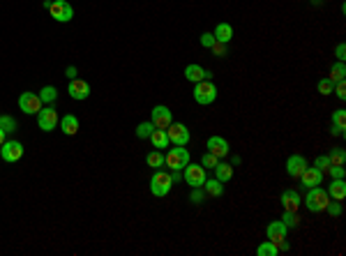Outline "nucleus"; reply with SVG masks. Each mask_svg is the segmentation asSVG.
Listing matches in <instances>:
<instances>
[{
	"label": "nucleus",
	"instance_id": "10",
	"mask_svg": "<svg viewBox=\"0 0 346 256\" xmlns=\"http://www.w3.org/2000/svg\"><path fill=\"white\" fill-rule=\"evenodd\" d=\"M166 134H169V143L173 145H187L189 143V130L180 122H171L166 127Z\"/></svg>",
	"mask_w": 346,
	"mask_h": 256
},
{
	"label": "nucleus",
	"instance_id": "18",
	"mask_svg": "<svg viewBox=\"0 0 346 256\" xmlns=\"http://www.w3.org/2000/svg\"><path fill=\"white\" fill-rule=\"evenodd\" d=\"M210 72H208V70H203V67L201 65H194V62H192V65H187V67H185V79H187V81H192V83H198V81H206V79H210Z\"/></svg>",
	"mask_w": 346,
	"mask_h": 256
},
{
	"label": "nucleus",
	"instance_id": "24",
	"mask_svg": "<svg viewBox=\"0 0 346 256\" xmlns=\"http://www.w3.org/2000/svg\"><path fill=\"white\" fill-rule=\"evenodd\" d=\"M215 178H217L219 182H229L231 178H233V166L219 159V164L215 166Z\"/></svg>",
	"mask_w": 346,
	"mask_h": 256
},
{
	"label": "nucleus",
	"instance_id": "6",
	"mask_svg": "<svg viewBox=\"0 0 346 256\" xmlns=\"http://www.w3.org/2000/svg\"><path fill=\"white\" fill-rule=\"evenodd\" d=\"M49 12L58 24H67V21L74 19V7L69 5L67 0H55V3H51Z\"/></svg>",
	"mask_w": 346,
	"mask_h": 256
},
{
	"label": "nucleus",
	"instance_id": "45",
	"mask_svg": "<svg viewBox=\"0 0 346 256\" xmlns=\"http://www.w3.org/2000/svg\"><path fill=\"white\" fill-rule=\"evenodd\" d=\"M330 134H332V136H341V139H344V136H346V132L341 130V127H335V125H330Z\"/></svg>",
	"mask_w": 346,
	"mask_h": 256
},
{
	"label": "nucleus",
	"instance_id": "47",
	"mask_svg": "<svg viewBox=\"0 0 346 256\" xmlns=\"http://www.w3.org/2000/svg\"><path fill=\"white\" fill-rule=\"evenodd\" d=\"M5 141H7V132H5V130H3V127H0V145H3V143H5Z\"/></svg>",
	"mask_w": 346,
	"mask_h": 256
},
{
	"label": "nucleus",
	"instance_id": "34",
	"mask_svg": "<svg viewBox=\"0 0 346 256\" xmlns=\"http://www.w3.org/2000/svg\"><path fill=\"white\" fill-rule=\"evenodd\" d=\"M189 201H192L194 205H201L203 201H206V191H203L201 187H192V194H189Z\"/></svg>",
	"mask_w": 346,
	"mask_h": 256
},
{
	"label": "nucleus",
	"instance_id": "35",
	"mask_svg": "<svg viewBox=\"0 0 346 256\" xmlns=\"http://www.w3.org/2000/svg\"><path fill=\"white\" fill-rule=\"evenodd\" d=\"M217 164H219V157H215L212 153H206V155L201 157V166H203V168H215Z\"/></svg>",
	"mask_w": 346,
	"mask_h": 256
},
{
	"label": "nucleus",
	"instance_id": "5",
	"mask_svg": "<svg viewBox=\"0 0 346 256\" xmlns=\"http://www.w3.org/2000/svg\"><path fill=\"white\" fill-rule=\"evenodd\" d=\"M182 171H185L182 173V180L187 182L189 187H203V182H206V178H208L206 176V168H203L201 164H192V162H189Z\"/></svg>",
	"mask_w": 346,
	"mask_h": 256
},
{
	"label": "nucleus",
	"instance_id": "48",
	"mask_svg": "<svg viewBox=\"0 0 346 256\" xmlns=\"http://www.w3.org/2000/svg\"><path fill=\"white\" fill-rule=\"evenodd\" d=\"M171 178H173V182H180V180H182V176H180V171H173V173H171Z\"/></svg>",
	"mask_w": 346,
	"mask_h": 256
},
{
	"label": "nucleus",
	"instance_id": "33",
	"mask_svg": "<svg viewBox=\"0 0 346 256\" xmlns=\"http://www.w3.org/2000/svg\"><path fill=\"white\" fill-rule=\"evenodd\" d=\"M332 125L346 130V111H344V109H337V111L332 113Z\"/></svg>",
	"mask_w": 346,
	"mask_h": 256
},
{
	"label": "nucleus",
	"instance_id": "39",
	"mask_svg": "<svg viewBox=\"0 0 346 256\" xmlns=\"http://www.w3.org/2000/svg\"><path fill=\"white\" fill-rule=\"evenodd\" d=\"M198 42H201L203 49H212V44H215L217 39H215V35H212V33H203L201 37H198Z\"/></svg>",
	"mask_w": 346,
	"mask_h": 256
},
{
	"label": "nucleus",
	"instance_id": "42",
	"mask_svg": "<svg viewBox=\"0 0 346 256\" xmlns=\"http://www.w3.org/2000/svg\"><path fill=\"white\" fill-rule=\"evenodd\" d=\"M328 173H330V178H344L346 168L344 166H328Z\"/></svg>",
	"mask_w": 346,
	"mask_h": 256
},
{
	"label": "nucleus",
	"instance_id": "14",
	"mask_svg": "<svg viewBox=\"0 0 346 256\" xmlns=\"http://www.w3.org/2000/svg\"><path fill=\"white\" fill-rule=\"evenodd\" d=\"M286 233H289V228H286V224L281 222V219H275V222H270V224H268V228H266L268 240H272L275 245H279L281 240H286Z\"/></svg>",
	"mask_w": 346,
	"mask_h": 256
},
{
	"label": "nucleus",
	"instance_id": "31",
	"mask_svg": "<svg viewBox=\"0 0 346 256\" xmlns=\"http://www.w3.org/2000/svg\"><path fill=\"white\" fill-rule=\"evenodd\" d=\"M152 130H155V125H152L150 120H146V122H141V125L136 127V136L138 139H150Z\"/></svg>",
	"mask_w": 346,
	"mask_h": 256
},
{
	"label": "nucleus",
	"instance_id": "41",
	"mask_svg": "<svg viewBox=\"0 0 346 256\" xmlns=\"http://www.w3.org/2000/svg\"><path fill=\"white\" fill-rule=\"evenodd\" d=\"M212 53H215L217 58H224L226 56V44H221V42H215L212 44V49H210Z\"/></svg>",
	"mask_w": 346,
	"mask_h": 256
},
{
	"label": "nucleus",
	"instance_id": "13",
	"mask_svg": "<svg viewBox=\"0 0 346 256\" xmlns=\"http://www.w3.org/2000/svg\"><path fill=\"white\" fill-rule=\"evenodd\" d=\"M67 93L72 99H78V102H83V99L90 97V86H88V81H81V79H72L67 86Z\"/></svg>",
	"mask_w": 346,
	"mask_h": 256
},
{
	"label": "nucleus",
	"instance_id": "1",
	"mask_svg": "<svg viewBox=\"0 0 346 256\" xmlns=\"http://www.w3.org/2000/svg\"><path fill=\"white\" fill-rule=\"evenodd\" d=\"M330 196H328L325 189H321V187H309L307 189V196H304V205L309 208V212H323L325 210V205L330 203Z\"/></svg>",
	"mask_w": 346,
	"mask_h": 256
},
{
	"label": "nucleus",
	"instance_id": "9",
	"mask_svg": "<svg viewBox=\"0 0 346 256\" xmlns=\"http://www.w3.org/2000/svg\"><path fill=\"white\" fill-rule=\"evenodd\" d=\"M58 122H60L58 111H55V109H51V106H46V109L42 106V111L37 113V125H39L42 132H53Z\"/></svg>",
	"mask_w": 346,
	"mask_h": 256
},
{
	"label": "nucleus",
	"instance_id": "4",
	"mask_svg": "<svg viewBox=\"0 0 346 256\" xmlns=\"http://www.w3.org/2000/svg\"><path fill=\"white\" fill-rule=\"evenodd\" d=\"M171 187H173V178H171V173L159 171V168H157V171L152 173V178H150V191L155 196H166L171 191Z\"/></svg>",
	"mask_w": 346,
	"mask_h": 256
},
{
	"label": "nucleus",
	"instance_id": "16",
	"mask_svg": "<svg viewBox=\"0 0 346 256\" xmlns=\"http://www.w3.org/2000/svg\"><path fill=\"white\" fill-rule=\"evenodd\" d=\"M307 168V159L302 157V155H291L289 159H286V173H289L291 178H300V173Z\"/></svg>",
	"mask_w": 346,
	"mask_h": 256
},
{
	"label": "nucleus",
	"instance_id": "15",
	"mask_svg": "<svg viewBox=\"0 0 346 256\" xmlns=\"http://www.w3.org/2000/svg\"><path fill=\"white\" fill-rule=\"evenodd\" d=\"M300 182H302L304 189L321 185V182H323V171H318L316 166H309V164H307V168L300 173Z\"/></svg>",
	"mask_w": 346,
	"mask_h": 256
},
{
	"label": "nucleus",
	"instance_id": "26",
	"mask_svg": "<svg viewBox=\"0 0 346 256\" xmlns=\"http://www.w3.org/2000/svg\"><path fill=\"white\" fill-rule=\"evenodd\" d=\"M146 164L150 168H155V171L157 168H161L164 166V153H161V150H152V153H148L146 155Z\"/></svg>",
	"mask_w": 346,
	"mask_h": 256
},
{
	"label": "nucleus",
	"instance_id": "27",
	"mask_svg": "<svg viewBox=\"0 0 346 256\" xmlns=\"http://www.w3.org/2000/svg\"><path fill=\"white\" fill-rule=\"evenodd\" d=\"M325 157H328V162H330V166H344V162H346L344 148H332L330 155H325Z\"/></svg>",
	"mask_w": 346,
	"mask_h": 256
},
{
	"label": "nucleus",
	"instance_id": "28",
	"mask_svg": "<svg viewBox=\"0 0 346 256\" xmlns=\"http://www.w3.org/2000/svg\"><path fill=\"white\" fill-rule=\"evenodd\" d=\"M256 254L258 256H277L279 254V249H277V245L272 240H266V242H261V245L256 247Z\"/></svg>",
	"mask_w": 346,
	"mask_h": 256
},
{
	"label": "nucleus",
	"instance_id": "21",
	"mask_svg": "<svg viewBox=\"0 0 346 256\" xmlns=\"http://www.w3.org/2000/svg\"><path fill=\"white\" fill-rule=\"evenodd\" d=\"M60 130H63V134H67V136H74L78 132V118L76 116H72V113H67V116H63L60 118Z\"/></svg>",
	"mask_w": 346,
	"mask_h": 256
},
{
	"label": "nucleus",
	"instance_id": "20",
	"mask_svg": "<svg viewBox=\"0 0 346 256\" xmlns=\"http://www.w3.org/2000/svg\"><path fill=\"white\" fill-rule=\"evenodd\" d=\"M203 191H206V196L219 199V196L224 194V182H219L217 178H206V182H203Z\"/></svg>",
	"mask_w": 346,
	"mask_h": 256
},
{
	"label": "nucleus",
	"instance_id": "49",
	"mask_svg": "<svg viewBox=\"0 0 346 256\" xmlns=\"http://www.w3.org/2000/svg\"><path fill=\"white\" fill-rule=\"evenodd\" d=\"M312 3H314V5H318V3H323V0H312Z\"/></svg>",
	"mask_w": 346,
	"mask_h": 256
},
{
	"label": "nucleus",
	"instance_id": "29",
	"mask_svg": "<svg viewBox=\"0 0 346 256\" xmlns=\"http://www.w3.org/2000/svg\"><path fill=\"white\" fill-rule=\"evenodd\" d=\"M39 99H42V104L55 102V99H58V90H55L53 86H44V88L39 90Z\"/></svg>",
	"mask_w": 346,
	"mask_h": 256
},
{
	"label": "nucleus",
	"instance_id": "30",
	"mask_svg": "<svg viewBox=\"0 0 346 256\" xmlns=\"http://www.w3.org/2000/svg\"><path fill=\"white\" fill-rule=\"evenodd\" d=\"M281 222L286 224V228H295L300 224V215L298 212H291V210H284V215H281Z\"/></svg>",
	"mask_w": 346,
	"mask_h": 256
},
{
	"label": "nucleus",
	"instance_id": "22",
	"mask_svg": "<svg viewBox=\"0 0 346 256\" xmlns=\"http://www.w3.org/2000/svg\"><path fill=\"white\" fill-rule=\"evenodd\" d=\"M212 35H215L217 42L229 44L231 37H233V26H231V24H217L215 30H212Z\"/></svg>",
	"mask_w": 346,
	"mask_h": 256
},
{
	"label": "nucleus",
	"instance_id": "40",
	"mask_svg": "<svg viewBox=\"0 0 346 256\" xmlns=\"http://www.w3.org/2000/svg\"><path fill=\"white\" fill-rule=\"evenodd\" d=\"M314 166H316L318 171H323V173H325V171H328V166H330V162H328V157H325V155H321V157H316Z\"/></svg>",
	"mask_w": 346,
	"mask_h": 256
},
{
	"label": "nucleus",
	"instance_id": "12",
	"mask_svg": "<svg viewBox=\"0 0 346 256\" xmlns=\"http://www.w3.org/2000/svg\"><path fill=\"white\" fill-rule=\"evenodd\" d=\"M206 148H208V153H212L215 157H219V159L229 157V153H231L229 141L221 139V136H210V139H208V143H206Z\"/></svg>",
	"mask_w": 346,
	"mask_h": 256
},
{
	"label": "nucleus",
	"instance_id": "19",
	"mask_svg": "<svg viewBox=\"0 0 346 256\" xmlns=\"http://www.w3.org/2000/svg\"><path fill=\"white\" fill-rule=\"evenodd\" d=\"M328 196L332 201H344L346 199V182L344 178H332L330 187H328Z\"/></svg>",
	"mask_w": 346,
	"mask_h": 256
},
{
	"label": "nucleus",
	"instance_id": "43",
	"mask_svg": "<svg viewBox=\"0 0 346 256\" xmlns=\"http://www.w3.org/2000/svg\"><path fill=\"white\" fill-rule=\"evenodd\" d=\"M335 56H337V60H341V62L346 60V44L344 42H339L335 47Z\"/></svg>",
	"mask_w": 346,
	"mask_h": 256
},
{
	"label": "nucleus",
	"instance_id": "36",
	"mask_svg": "<svg viewBox=\"0 0 346 256\" xmlns=\"http://www.w3.org/2000/svg\"><path fill=\"white\" fill-rule=\"evenodd\" d=\"M0 127H3L7 134L16 132V122H14V118H9V116H0Z\"/></svg>",
	"mask_w": 346,
	"mask_h": 256
},
{
	"label": "nucleus",
	"instance_id": "3",
	"mask_svg": "<svg viewBox=\"0 0 346 256\" xmlns=\"http://www.w3.org/2000/svg\"><path fill=\"white\" fill-rule=\"evenodd\" d=\"M164 164L171 171H182L189 164V150H185V145H175L164 155Z\"/></svg>",
	"mask_w": 346,
	"mask_h": 256
},
{
	"label": "nucleus",
	"instance_id": "11",
	"mask_svg": "<svg viewBox=\"0 0 346 256\" xmlns=\"http://www.w3.org/2000/svg\"><path fill=\"white\" fill-rule=\"evenodd\" d=\"M0 157H3V162H9V164L18 162L23 157V145L18 141H5L0 145Z\"/></svg>",
	"mask_w": 346,
	"mask_h": 256
},
{
	"label": "nucleus",
	"instance_id": "17",
	"mask_svg": "<svg viewBox=\"0 0 346 256\" xmlns=\"http://www.w3.org/2000/svg\"><path fill=\"white\" fill-rule=\"evenodd\" d=\"M279 203L284 210H291V212H298L300 208V194L295 189H284L279 196Z\"/></svg>",
	"mask_w": 346,
	"mask_h": 256
},
{
	"label": "nucleus",
	"instance_id": "7",
	"mask_svg": "<svg viewBox=\"0 0 346 256\" xmlns=\"http://www.w3.org/2000/svg\"><path fill=\"white\" fill-rule=\"evenodd\" d=\"M150 122L157 127V130H166V127L173 122V113H171L169 106H164V104H157V106L150 111Z\"/></svg>",
	"mask_w": 346,
	"mask_h": 256
},
{
	"label": "nucleus",
	"instance_id": "37",
	"mask_svg": "<svg viewBox=\"0 0 346 256\" xmlns=\"http://www.w3.org/2000/svg\"><path fill=\"white\" fill-rule=\"evenodd\" d=\"M325 212L330 215V217H341V212H344V205H341V203H332V201H330V203L325 205Z\"/></svg>",
	"mask_w": 346,
	"mask_h": 256
},
{
	"label": "nucleus",
	"instance_id": "2",
	"mask_svg": "<svg viewBox=\"0 0 346 256\" xmlns=\"http://www.w3.org/2000/svg\"><path fill=\"white\" fill-rule=\"evenodd\" d=\"M215 99H217V86L212 83L210 79L194 83V102H196V104L208 106V104H212Z\"/></svg>",
	"mask_w": 346,
	"mask_h": 256
},
{
	"label": "nucleus",
	"instance_id": "23",
	"mask_svg": "<svg viewBox=\"0 0 346 256\" xmlns=\"http://www.w3.org/2000/svg\"><path fill=\"white\" fill-rule=\"evenodd\" d=\"M150 143L155 150H164L166 145H169V134H166V130H157L155 127L150 134Z\"/></svg>",
	"mask_w": 346,
	"mask_h": 256
},
{
	"label": "nucleus",
	"instance_id": "38",
	"mask_svg": "<svg viewBox=\"0 0 346 256\" xmlns=\"http://www.w3.org/2000/svg\"><path fill=\"white\" fill-rule=\"evenodd\" d=\"M332 93L337 95V99H339V102H344V99H346V83H344V81H337L335 88H332Z\"/></svg>",
	"mask_w": 346,
	"mask_h": 256
},
{
	"label": "nucleus",
	"instance_id": "25",
	"mask_svg": "<svg viewBox=\"0 0 346 256\" xmlns=\"http://www.w3.org/2000/svg\"><path fill=\"white\" fill-rule=\"evenodd\" d=\"M328 79L332 81V83H337V81H344L346 79V65L341 60H337L335 65L330 67V74H328Z\"/></svg>",
	"mask_w": 346,
	"mask_h": 256
},
{
	"label": "nucleus",
	"instance_id": "32",
	"mask_svg": "<svg viewBox=\"0 0 346 256\" xmlns=\"http://www.w3.org/2000/svg\"><path fill=\"white\" fill-rule=\"evenodd\" d=\"M332 88H335V83H332V81L328 79V76H325V79H321V81H318V83H316V90L323 95V97H328V95H332Z\"/></svg>",
	"mask_w": 346,
	"mask_h": 256
},
{
	"label": "nucleus",
	"instance_id": "44",
	"mask_svg": "<svg viewBox=\"0 0 346 256\" xmlns=\"http://www.w3.org/2000/svg\"><path fill=\"white\" fill-rule=\"evenodd\" d=\"M76 74H78V72H76V67H74V65H69L67 70H65V76H67L69 81H72V79H76Z\"/></svg>",
	"mask_w": 346,
	"mask_h": 256
},
{
	"label": "nucleus",
	"instance_id": "46",
	"mask_svg": "<svg viewBox=\"0 0 346 256\" xmlns=\"http://www.w3.org/2000/svg\"><path fill=\"white\" fill-rule=\"evenodd\" d=\"M240 162H242V159H240V155H233V157H231V166H238Z\"/></svg>",
	"mask_w": 346,
	"mask_h": 256
},
{
	"label": "nucleus",
	"instance_id": "8",
	"mask_svg": "<svg viewBox=\"0 0 346 256\" xmlns=\"http://www.w3.org/2000/svg\"><path fill=\"white\" fill-rule=\"evenodd\" d=\"M18 109H21L23 113H28V116H35V113H39L42 111L39 95H35V93H21V95H18Z\"/></svg>",
	"mask_w": 346,
	"mask_h": 256
}]
</instances>
